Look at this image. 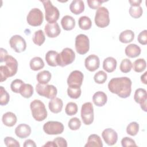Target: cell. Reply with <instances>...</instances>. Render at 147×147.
I'll use <instances>...</instances> for the list:
<instances>
[{"label":"cell","instance_id":"1","mask_svg":"<svg viewBox=\"0 0 147 147\" xmlns=\"http://www.w3.org/2000/svg\"><path fill=\"white\" fill-rule=\"evenodd\" d=\"M131 80L127 77L114 78L108 83L109 91L122 98H126L130 95L131 91Z\"/></svg>","mask_w":147,"mask_h":147},{"label":"cell","instance_id":"2","mask_svg":"<svg viewBox=\"0 0 147 147\" xmlns=\"http://www.w3.org/2000/svg\"><path fill=\"white\" fill-rule=\"evenodd\" d=\"M33 118L37 121H42L47 117V111L44 103L38 99L33 100L30 104Z\"/></svg>","mask_w":147,"mask_h":147},{"label":"cell","instance_id":"3","mask_svg":"<svg viewBox=\"0 0 147 147\" xmlns=\"http://www.w3.org/2000/svg\"><path fill=\"white\" fill-rule=\"evenodd\" d=\"M40 2L42 3L44 7L46 21L50 24L56 22L60 16L58 9L54 6L50 1H40Z\"/></svg>","mask_w":147,"mask_h":147},{"label":"cell","instance_id":"4","mask_svg":"<svg viewBox=\"0 0 147 147\" xmlns=\"http://www.w3.org/2000/svg\"><path fill=\"white\" fill-rule=\"evenodd\" d=\"M75 59V53L74 51L69 48H65L62 51L58 53L57 56V65L65 67L71 64Z\"/></svg>","mask_w":147,"mask_h":147},{"label":"cell","instance_id":"5","mask_svg":"<svg viewBox=\"0 0 147 147\" xmlns=\"http://www.w3.org/2000/svg\"><path fill=\"white\" fill-rule=\"evenodd\" d=\"M95 23L99 28H103L110 24L109 12L105 7H100L96 11L95 16Z\"/></svg>","mask_w":147,"mask_h":147},{"label":"cell","instance_id":"6","mask_svg":"<svg viewBox=\"0 0 147 147\" xmlns=\"http://www.w3.org/2000/svg\"><path fill=\"white\" fill-rule=\"evenodd\" d=\"M36 90L39 95L48 99L55 98L57 93V88L53 85L48 84H44L39 83L36 86Z\"/></svg>","mask_w":147,"mask_h":147},{"label":"cell","instance_id":"7","mask_svg":"<svg viewBox=\"0 0 147 147\" xmlns=\"http://www.w3.org/2000/svg\"><path fill=\"white\" fill-rule=\"evenodd\" d=\"M75 49L80 55H84L90 49V40L88 37L84 34H80L75 38Z\"/></svg>","mask_w":147,"mask_h":147},{"label":"cell","instance_id":"8","mask_svg":"<svg viewBox=\"0 0 147 147\" xmlns=\"http://www.w3.org/2000/svg\"><path fill=\"white\" fill-rule=\"evenodd\" d=\"M80 115L83 122L85 125H89L93 122L94 118V108L91 102H86L82 106Z\"/></svg>","mask_w":147,"mask_h":147},{"label":"cell","instance_id":"9","mask_svg":"<svg viewBox=\"0 0 147 147\" xmlns=\"http://www.w3.org/2000/svg\"><path fill=\"white\" fill-rule=\"evenodd\" d=\"M43 13L38 8L31 9L26 17V21L29 25L32 26H38L41 25L43 22Z\"/></svg>","mask_w":147,"mask_h":147},{"label":"cell","instance_id":"10","mask_svg":"<svg viewBox=\"0 0 147 147\" xmlns=\"http://www.w3.org/2000/svg\"><path fill=\"white\" fill-rule=\"evenodd\" d=\"M64 125L58 121H48L43 126L44 132L48 135H56L61 134L64 131Z\"/></svg>","mask_w":147,"mask_h":147},{"label":"cell","instance_id":"11","mask_svg":"<svg viewBox=\"0 0 147 147\" xmlns=\"http://www.w3.org/2000/svg\"><path fill=\"white\" fill-rule=\"evenodd\" d=\"M9 44L11 48L17 53L24 52L26 48V43L25 39L18 34L14 35L10 38Z\"/></svg>","mask_w":147,"mask_h":147},{"label":"cell","instance_id":"12","mask_svg":"<svg viewBox=\"0 0 147 147\" xmlns=\"http://www.w3.org/2000/svg\"><path fill=\"white\" fill-rule=\"evenodd\" d=\"M83 73L78 70H75L71 72L67 79V84L69 87H80L83 80Z\"/></svg>","mask_w":147,"mask_h":147},{"label":"cell","instance_id":"13","mask_svg":"<svg viewBox=\"0 0 147 147\" xmlns=\"http://www.w3.org/2000/svg\"><path fill=\"white\" fill-rule=\"evenodd\" d=\"M134 99L136 103L140 105L141 109L144 111H146L147 93L145 89L141 88L137 89L134 93Z\"/></svg>","mask_w":147,"mask_h":147},{"label":"cell","instance_id":"14","mask_svg":"<svg viewBox=\"0 0 147 147\" xmlns=\"http://www.w3.org/2000/svg\"><path fill=\"white\" fill-rule=\"evenodd\" d=\"M102 136L105 142L110 146L115 144L118 140L117 133L111 128L105 129L102 133Z\"/></svg>","mask_w":147,"mask_h":147},{"label":"cell","instance_id":"15","mask_svg":"<svg viewBox=\"0 0 147 147\" xmlns=\"http://www.w3.org/2000/svg\"><path fill=\"white\" fill-rule=\"evenodd\" d=\"M85 67L87 70L91 72L96 71L100 65V60L98 56L95 55H90L87 56L84 60Z\"/></svg>","mask_w":147,"mask_h":147},{"label":"cell","instance_id":"16","mask_svg":"<svg viewBox=\"0 0 147 147\" xmlns=\"http://www.w3.org/2000/svg\"><path fill=\"white\" fill-rule=\"evenodd\" d=\"M5 66L8 69L10 77L16 75L18 69V62L13 56L7 55L4 59Z\"/></svg>","mask_w":147,"mask_h":147},{"label":"cell","instance_id":"17","mask_svg":"<svg viewBox=\"0 0 147 147\" xmlns=\"http://www.w3.org/2000/svg\"><path fill=\"white\" fill-rule=\"evenodd\" d=\"M44 31L48 37L55 38L60 34L61 29L56 22L53 24L47 23L45 26Z\"/></svg>","mask_w":147,"mask_h":147},{"label":"cell","instance_id":"18","mask_svg":"<svg viewBox=\"0 0 147 147\" xmlns=\"http://www.w3.org/2000/svg\"><path fill=\"white\" fill-rule=\"evenodd\" d=\"M31 131V128L28 125L21 123L15 129V134L18 138H25L30 134Z\"/></svg>","mask_w":147,"mask_h":147},{"label":"cell","instance_id":"19","mask_svg":"<svg viewBox=\"0 0 147 147\" xmlns=\"http://www.w3.org/2000/svg\"><path fill=\"white\" fill-rule=\"evenodd\" d=\"M63 100L60 98L57 97L51 99L48 104V107L51 111L55 114L60 113L63 109Z\"/></svg>","mask_w":147,"mask_h":147},{"label":"cell","instance_id":"20","mask_svg":"<svg viewBox=\"0 0 147 147\" xmlns=\"http://www.w3.org/2000/svg\"><path fill=\"white\" fill-rule=\"evenodd\" d=\"M141 48L134 44H130L126 46L125 49L126 55L130 58H134L138 56L141 53Z\"/></svg>","mask_w":147,"mask_h":147},{"label":"cell","instance_id":"21","mask_svg":"<svg viewBox=\"0 0 147 147\" xmlns=\"http://www.w3.org/2000/svg\"><path fill=\"white\" fill-rule=\"evenodd\" d=\"M107 100L106 94L103 91L96 92L92 96V101L94 103L99 107L104 106Z\"/></svg>","mask_w":147,"mask_h":147},{"label":"cell","instance_id":"22","mask_svg":"<svg viewBox=\"0 0 147 147\" xmlns=\"http://www.w3.org/2000/svg\"><path fill=\"white\" fill-rule=\"evenodd\" d=\"M61 24L64 30H71L75 26V20L72 16L66 15L61 18Z\"/></svg>","mask_w":147,"mask_h":147},{"label":"cell","instance_id":"23","mask_svg":"<svg viewBox=\"0 0 147 147\" xmlns=\"http://www.w3.org/2000/svg\"><path fill=\"white\" fill-rule=\"evenodd\" d=\"M69 9L72 13L76 15L82 13L84 10V2L81 0L72 1L69 5Z\"/></svg>","mask_w":147,"mask_h":147},{"label":"cell","instance_id":"24","mask_svg":"<svg viewBox=\"0 0 147 147\" xmlns=\"http://www.w3.org/2000/svg\"><path fill=\"white\" fill-rule=\"evenodd\" d=\"M117 62L115 59L113 57L106 58L103 62V68L107 72H113L117 67Z\"/></svg>","mask_w":147,"mask_h":147},{"label":"cell","instance_id":"25","mask_svg":"<svg viewBox=\"0 0 147 147\" xmlns=\"http://www.w3.org/2000/svg\"><path fill=\"white\" fill-rule=\"evenodd\" d=\"M17 120L16 115L10 111L5 113L2 118L3 123L8 127L13 126L16 123Z\"/></svg>","mask_w":147,"mask_h":147},{"label":"cell","instance_id":"26","mask_svg":"<svg viewBox=\"0 0 147 147\" xmlns=\"http://www.w3.org/2000/svg\"><path fill=\"white\" fill-rule=\"evenodd\" d=\"M85 147H102L103 144L100 137L95 134H92L89 136L87 144L84 145Z\"/></svg>","mask_w":147,"mask_h":147},{"label":"cell","instance_id":"27","mask_svg":"<svg viewBox=\"0 0 147 147\" xmlns=\"http://www.w3.org/2000/svg\"><path fill=\"white\" fill-rule=\"evenodd\" d=\"M134 38V33L131 30H125L122 32L119 36V40L122 43L127 44L131 42Z\"/></svg>","mask_w":147,"mask_h":147},{"label":"cell","instance_id":"28","mask_svg":"<svg viewBox=\"0 0 147 147\" xmlns=\"http://www.w3.org/2000/svg\"><path fill=\"white\" fill-rule=\"evenodd\" d=\"M58 52L55 51H49L45 55V60L47 63L51 67H56L57 65V56Z\"/></svg>","mask_w":147,"mask_h":147},{"label":"cell","instance_id":"29","mask_svg":"<svg viewBox=\"0 0 147 147\" xmlns=\"http://www.w3.org/2000/svg\"><path fill=\"white\" fill-rule=\"evenodd\" d=\"M34 90L33 86L30 84L24 83L20 88V94L24 98H29L33 94Z\"/></svg>","mask_w":147,"mask_h":147},{"label":"cell","instance_id":"30","mask_svg":"<svg viewBox=\"0 0 147 147\" xmlns=\"http://www.w3.org/2000/svg\"><path fill=\"white\" fill-rule=\"evenodd\" d=\"M30 69L33 71H38L44 67V62L40 57H34L32 59L29 63Z\"/></svg>","mask_w":147,"mask_h":147},{"label":"cell","instance_id":"31","mask_svg":"<svg viewBox=\"0 0 147 147\" xmlns=\"http://www.w3.org/2000/svg\"><path fill=\"white\" fill-rule=\"evenodd\" d=\"M37 80L41 84H47L51 79V74L48 71H42L38 72L36 76Z\"/></svg>","mask_w":147,"mask_h":147},{"label":"cell","instance_id":"32","mask_svg":"<svg viewBox=\"0 0 147 147\" xmlns=\"http://www.w3.org/2000/svg\"><path fill=\"white\" fill-rule=\"evenodd\" d=\"M32 40L33 42L38 46L41 45L45 40L44 33L42 30H38L36 31L32 36Z\"/></svg>","mask_w":147,"mask_h":147},{"label":"cell","instance_id":"33","mask_svg":"<svg viewBox=\"0 0 147 147\" xmlns=\"http://www.w3.org/2000/svg\"><path fill=\"white\" fill-rule=\"evenodd\" d=\"M78 24L81 29L88 30L91 28L92 22L88 17L82 16L78 20Z\"/></svg>","mask_w":147,"mask_h":147},{"label":"cell","instance_id":"34","mask_svg":"<svg viewBox=\"0 0 147 147\" xmlns=\"http://www.w3.org/2000/svg\"><path fill=\"white\" fill-rule=\"evenodd\" d=\"M146 67V61L144 59H138L132 64V67L136 72H141L144 71Z\"/></svg>","mask_w":147,"mask_h":147},{"label":"cell","instance_id":"35","mask_svg":"<svg viewBox=\"0 0 147 147\" xmlns=\"http://www.w3.org/2000/svg\"><path fill=\"white\" fill-rule=\"evenodd\" d=\"M81 88L80 87H69L67 88V94L72 99H78L81 95Z\"/></svg>","mask_w":147,"mask_h":147},{"label":"cell","instance_id":"36","mask_svg":"<svg viewBox=\"0 0 147 147\" xmlns=\"http://www.w3.org/2000/svg\"><path fill=\"white\" fill-rule=\"evenodd\" d=\"M139 131V124L136 122H130L126 127V132L131 136L137 135Z\"/></svg>","mask_w":147,"mask_h":147},{"label":"cell","instance_id":"37","mask_svg":"<svg viewBox=\"0 0 147 147\" xmlns=\"http://www.w3.org/2000/svg\"><path fill=\"white\" fill-rule=\"evenodd\" d=\"M131 68L132 63L129 59H124L122 60L119 66V69L122 72L128 73L131 71Z\"/></svg>","mask_w":147,"mask_h":147},{"label":"cell","instance_id":"38","mask_svg":"<svg viewBox=\"0 0 147 147\" xmlns=\"http://www.w3.org/2000/svg\"><path fill=\"white\" fill-rule=\"evenodd\" d=\"M78 106L75 102H69L67 104L65 108V113L69 116L76 114L78 112Z\"/></svg>","mask_w":147,"mask_h":147},{"label":"cell","instance_id":"39","mask_svg":"<svg viewBox=\"0 0 147 147\" xmlns=\"http://www.w3.org/2000/svg\"><path fill=\"white\" fill-rule=\"evenodd\" d=\"M143 13V10L141 6H130L129 8V14L134 18H140Z\"/></svg>","mask_w":147,"mask_h":147},{"label":"cell","instance_id":"40","mask_svg":"<svg viewBox=\"0 0 147 147\" xmlns=\"http://www.w3.org/2000/svg\"><path fill=\"white\" fill-rule=\"evenodd\" d=\"M1 92H0V105L1 106L6 105L9 101L10 96L8 92L6 91L3 87H0Z\"/></svg>","mask_w":147,"mask_h":147},{"label":"cell","instance_id":"41","mask_svg":"<svg viewBox=\"0 0 147 147\" xmlns=\"http://www.w3.org/2000/svg\"><path fill=\"white\" fill-rule=\"evenodd\" d=\"M107 78V76L105 72L103 71H99L95 74L94 80L95 82L98 84H103L106 81Z\"/></svg>","mask_w":147,"mask_h":147},{"label":"cell","instance_id":"42","mask_svg":"<svg viewBox=\"0 0 147 147\" xmlns=\"http://www.w3.org/2000/svg\"><path fill=\"white\" fill-rule=\"evenodd\" d=\"M68 126L72 130H78L81 126V121L77 117H74L69 119Z\"/></svg>","mask_w":147,"mask_h":147},{"label":"cell","instance_id":"43","mask_svg":"<svg viewBox=\"0 0 147 147\" xmlns=\"http://www.w3.org/2000/svg\"><path fill=\"white\" fill-rule=\"evenodd\" d=\"M24 83V82L21 79H15L12 81L10 84V88L12 91L15 93H19L20 90L22 85Z\"/></svg>","mask_w":147,"mask_h":147},{"label":"cell","instance_id":"44","mask_svg":"<svg viewBox=\"0 0 147 147\" xmlns=\"http://www.w3.org/2000/svg\"><path fill=\"white\" fill-rule=\"evenodd\" d=\"M4 142L6 146H15V147H20V145L19 142L13 138L11 137H6L4 138Z\"/></svg>","mask_w":147,"mask_h":147},{"label":"cell","instance_id":"45","mask_svg":"<svg viewBox=\"0 0 147 147\" xmlns=\"http://www.w3.org/2000/svg\"><path fill=\"white\" fill-rule=\"evenodd\" d=\"M0 74H1V82H3L7 79V78L10 77V73L5 65L0 66Z\"/></svg>","mask_w":147,"mask_h":147},{"label":"cell","instance_id":"46","mask_svg":"<svg viewBox=\"0 0 147 147\" xmlns=\"http://www.w3.org/2000/svg\"><path fill=\"white\" fill-rule=\"evenodd\" d=\"M121 145L123 147H126V146H136L137 145L134 141V140L132 138L125 137H123L121 140Z\"/></svg>","mask_w":147,"mask_h":147},{"label":"cell","instance_id":"47","mask_svg":"<svg viewBox=\"0 0 147 147\" xmlns=\"http://www.w3.org/2000/svg\"><path fill=\"white\" fill-rule=\"evenodd\" d=\"M87 3L88 6L92 9H98L100 7L102 3L106 2V1L100 0H87Z\"/></svg>","mask_w":147,"mask_h":147},{"label":"cell","instance_id":"48","mask_svg":"<svg viewBox=\"0 0 147 147\" xmlns=\"http://www.w3.org/2000/svg\"><path fill=\"white\" fill-rule=\"evenodd\" d=\"M138 41L142 45L147 44V30H144L140 32L137 37Z\"/></svg>","mask_w":147,"mask_h":147},{"label":"cell","instance_id":"49","mask_svg":"<svg viewBox=\"0 0 147 147\" xmlns=\"http://www.w3.org/2000/svg\"><path fill=\"white\" fill-rule=\"evenodd\" d=\"M57 145V146L60 147H67V141L61 137H57L55 138L53 141Z\"/></svg>","mask_w":147,"mask_h":147},{"label":"cell","instance_id":"50","mask_svg":"<svg viewBox=\"0 0 147 147\" xmlns=\"http://www.w3.org/2000/svg\"><path fill=\"white\" fill-rule=\"evenodd\" d=\"M24 147H28V146H31V147H36V145L34 142V141L30 139L26 140L24 144Z\"/></svg>","mask_w":147,"mask_h":147},{"label":"cell","instance_id":"51","mask_svg":"<svg viewBox=\"0 0 147 147\" xmlns=\"http://www.w3.org/2000/svg\"><path fill=\"white\" fill-rule=\"evenodd\" d=\"M1 50V54H0V62L1 63H2L3 62V60H4V59L5 57L8 55L7 54V52L6 49L1 48L0 49Z\"/></svg>","mask_w":147,"mask_h":147},{"label":"cell","instance_id":"52","mask_svg":"<svg viewBox=\"0 0 147 147\" xmlns=\"http://www.w3.org/2000/svg\"><path fill=\"white\" fill-rule=\"evenodd\" d=\"M129 2L130 3L131 6H140V4L142 2V1L141 0H132V1H129Z\"/></svg>","mask_w":147,"mask_h":147},{"label":"cell","instance_id":"53","mask_svg":"<svg viewBox=\"0 0 147 147\" xmlns=\"http://www.w3.org/2000/svg\"><path fill=\"white\" fill-rule=\"evenodd\" d=\"M146 75H147V72L146 71L143 75H141V82L145 84H147V82H146Z\"/></svg>","mask_w":147,"mask_h":147},{"label":"cell","instance_id":"54","mask_svg":"<svg viewBox=\"0 0 147 147\" xmlns=\"http://www.w3.org/2000/svg\"><path fill=\"white\" fill-rule=\"evenodd\" d=\"M43 146L55 147V146H57V145H56V144L53 141H48L45 145H43Z\"/></svg>","mask_w":147,"mask_h":147}]
</instances>
